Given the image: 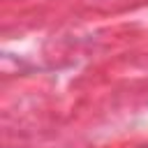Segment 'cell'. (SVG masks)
Instances as JSON below:
<instances>
[]
</instances>
